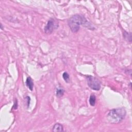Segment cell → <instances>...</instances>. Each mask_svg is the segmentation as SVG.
Masks as SVG:
<instances>
[{"mask_svg":"<svg viewBox=\"0 0 132 132\" xmlns=\"http://www.w3.org/2000/svg\"><path fill=\"white\" fill-rule=\"evenodd\" d=\"M18 102V101H17V100H16V102L15 103L14 105L13 106V108L14 109V110H16V109H18V102Z\"/></svg>","mask_w":132,"mask_h":132,"instance_id":"cell-12","label":"cell"},{"mask_svg":"<svg viewBox=\"0 0 132 132\" xmlns=\"http://www.w3.org/2000/svg\"><path fill=\"white\" fill-rule=\"evenodd\" d=\"M123 37H124V38L127 41H129V42H130V43H131V41H132L131 33L124 32L123 33Z\"/></svg>","mask_w":132,"mask_h":132,"instance_id":"cell-8","label":"cell"},{"mask_svg":"<svg viewBox=\"0 0 132 132\" xmlns=\"http://www.w3.org/2000/svg\"><path fill=\"white\" fill-rule=\"evenodd\" d=\"M0 26H1V29L2 30H3V25L2 24H1V25H0Z\"/></svg>","mask_w":132,"mask_h":132,"instance_id":"cell-13","label":"cell"},{"mask_svg":"<svg viewBox=\"0 0 132 132\" xmlns=\"http://www.w3.org/2000/svg\"><path fill=\"white\" fill-rule=\"evenodd\" d=\"M58 22L57 20L53 18H50L44 28V32L46 34H51L54 30L58 27Z\"/></svg>","mask_w":132,"mask_h":132,"instance_id":"cell-4","label":"cell"},{"mask_svg":"<svg viewBox=\"0 0 132 132\" xmlns=\"http://www.w3.org/2000/svg\"><path fill=\"white\" fill-rule=\"evenodd\" d=\"M68 25L73 33H77L80 29L81 25L88 28L94 29V27L90 22L86 19V18L81 15H74L71 17L68 20Z\"/></svg>","mask_w":132,"mask_h":132,"instance_id":"cell-1","label":"cell"},{"mask_svg":"<svg viewBox=\"0 0 132 132\" xmlns=\"http://www.w3.org/2000/svg\"><path fill=\"white\" fill-rule=\"evenodd\" d=\"M86 79L87 84L90 88L95 91L100 90L101 87V83L98 79L91 75H87Z\"/></svg>","mask_w":132,"mask_h":132,"instance_id":"cell-3","label":"cell"},{"mask_svg":"<svg viewBox=\"0 0 132 132\" xmlns=\"http://www.w3.org/2000/svg\"><path fill=\"white\" fill-rule=\"evenodd\" d=\"M65 90L63 88L61 87H57L56 90V94L57 97L59 98L62 97L65 93Z\"/></svg>","mask_w":132,"mask_h":132,"instance_id":"cell-7","label":"cell"},{"mask_svg":"<svg viewBox=\"0 0 132 132\" xmlns=\"http://www.w3.org/2000/svg\"><path fill=\"white\" fill-rule=\"evenodd\" d=\"M127 111L123 107L111 110L107 115L108 121L112 124H118L124 119Z\"/></svg>","mask_w":132,"mask_h":132,"instance_id":"cell-2","label":"cell"},{"mask_svg":"<svg viewBox=\"0 0 132 132\" xmlns=\"http://www.w3.org/2000/svg\"><path fill=\"white\" fill-rule=\"evenodd\" d=\"M52 131L55 132L64 131V127H63V125H62L61 124H60L59 123H57L55 124V125L53 126Z\"/></svg>","mask_w":132,"mask_h":132,"instance_id":"cell-6","label":"cell"},{"mask_svg":"<svg viewBox=\"0 0 132 132\" xmlns=\"http://www.w3.org/2000/svg\"><path fill=\"white\" fill-rule=\"evenodd\" d=\"M96 103V97L95 96L92 94L90 96L89 98V104L91 106H95Z\"/></svg>","mask_w":132,"mask_h":132,"instance_id":"cell-9","label":"cell"},{"mask_svg":"<svg viewBox=\"0 0 132 132\" xmlns=\"http://www.w3.org/2000/svg\"><path fill=\"white\" fill-rule=\"evenodd\" d=\"M25 84H26V86L30 90L33 91L34 84L33 81L31 77L30 76L27 77V78L26 79V80Z\"/></svg>","mask_w":132,"mask_h":132,"instance_id":"cell-5","label":"cell"},{"mask_svg":"<svg viewBox=\"0 0 132 132\" xmlns=\"http://www.w3.org/2000/svg\"><path fill=\"white\" fill-rule=\"evenodd\" d=\"M26 100H27V108H28L29 107V105H30V102H31V98H30L29 97H26Z\"/></svg>","mask_w":132,"mask_h":132,"instance_id":"cell-11","label":"cell"},{"mask_svg":"<svg viewBox=\"0 0 132 132\" xmlns=\"http://www.w3.org/2000/svg\"><path fill=\"white\" fill-rule=\"evenodd\" d=\"M63 77L66 83H69L70 76H69V74L67 72H65L63 74Z\"/></svg>","mask_w":132,"mask_h":132,"instance_id":"cell-10","label":"cell"}]
</instances>
